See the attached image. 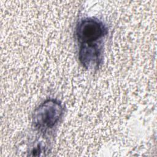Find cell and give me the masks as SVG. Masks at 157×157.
Returning a JSON list of instances; mask_svg holds the SVG:
<instances>
[{
	"mask_svg": "<svg viewBox=\"0 0 157 157\" xmlns=\"http://www.w3.org/2000/svg\"><path fill=\"white\" fill-rule=\"evenodd\" d=\"M63 115L61 103L53 99H47L36 109L33 114V124L41 132L53 129Z\"/></svg>",
	"mask_w": 157,
	"mask_h": 157,
	"instance_id": "cell-1",
	"label": "cell"
},
{
	"mask_svg": "<svg viewBox=\"0 0 157 157\" xmlns=\"http://www.w3.org/2000/svg\"><path fill=\"white\" fill-rule=\"evenodd\" d=\"M108 33L106 26L95 18H85L78 21L75 28V35L80 44L97 42Z\"/></svg>",
	"mask_w": 157,
	"mask_h": 157,
	"instance_id": "cell-2",
	"label": "cell"
},
{
	"mask_svg": "<svg viewBox=\"0 0 157 157\" xmlns=\"http://www.w3.org/2000/svg\"><path fill=\"white\" fill-rule=\"evenodd\" d=\"M102 49L98 42L80 44L78 59L82 66L87 69H98L101 64Z\"/></svg>",
	"mask_w": 157,
	"mask_h": 157,
	"instance_id": "cell-3",
	"label": "cell"
}]
</instances>
